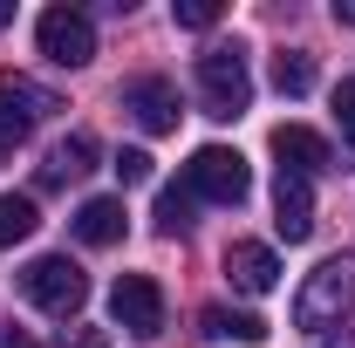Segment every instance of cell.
Instances as JSON below:
<instances>
[{"label":"cell","instance_id":"6da1fadb","mask_svg":"<svg viewBox=\"0 0 355 348\" xmlns=\"http://www.w3.org/2000/svg\"><path fill=\"white\" fill-rule=\"evenodd\" d=\"M349 307H355V253H328L294 294V328L328 335V328H342Z\"/></svg>","mask_w":355,"mask_h":348},{"label":"cell","instance_id":"7a4b0ae2","mask_svg":"<svg viewBox=\"0 0 355 348\" xmlns=\"http://www.w3.org/2000/svg\"><path fill=\"white\" fill-rule=\"evenodd\" d=\"M198 110L219 116V123L253 110V76H246V48L239 42H212L198 55Z\"/></svg>","mask_w":355,"mask_h":348},{"label":"cell","instance_id":"3957f363","mask_svg":"<svg viewBox=\"0 0 355 348\" xmlns=\"http://www.w3.org/2000/svg\"><path fill=\"white\" fill-rule=\"evenodd\" d=\"M184 191H191V198H212V205H246L253 171H246L239 150H225V143H198L191 164H184Z\"/></svg>","mask_w":355,"mask_h":348},{"label":"cell","instance_id":"277c9868","mask_svg":"<svg viewBox=\"0 0 355 348\" xmlns=\"http://www.w3.org/2000/svg\"><path fill=\"white\" fill-rule=\"evenodd\" d=\"M21 294L42 307V314H76L89 301V273L69 253H42V260L21 266Z\"/></svg>","mask_w":355,"mask_h":348},{"label":"cell","instance_id":"5b68a950","mask_svg":"<svg viewBox=\"0 0 355 348\" xmlns=\"http://www.w3.org/2000/svg\"><path fill=\"white\" fill-rule=\"evenodd\" d=\"M110 321L137 335V342H150L157 328H164V287L150 280V273H123L116 287H110Z\"/></svg>","mask_w":355,"mask_h":348},{"label":"cell","instance_id":"8992f818","mask_svg":"<svg viewBox=\"0 0 355 348\" xmlns=\"http://www.w3.org/2000/svg\"><path fill=\"white\" fill-rule=\"evenodd\" d=\"M35 42H42L48 62H62V69H83V62H96V21H89L83 7H48L42 28H35Z\"/></svg>","mask_w":355,"mask_h":348},{"label":"cell","instance_id":"52a82bcc","mask_svg":"<svg viewBox=\"0 0 355 348\" xmlns=\"http://www.w3.org/2000/svg\"><path fill=\"white\" fill-rule=\"evenodd\" d=\"M48 110H62L48 89L21 82V76H14V82H0V157H7V150H21V143H28V130L42 123Z\"/></svg>","mask_w":355,"mask_h":348},{"label":"cell","instance_id":"ba28073f","mask_svg":"<svg viewBox=\"0 0 355 348\" xmlns=\"http://www.w3.org/2000/svg\"><path fill=\"white\" fill-rule=\"evenodd\" d=\"M273 157H280V171H294V177H321V171H335V150H328V137L308 130V123H280V130H273Z\"/></svg>","mask_w":355,"mask_h":348},{"label":"cell","instance_id":"9c48e42d","mask_svg":"<svg viewBox=\"0 0 355 348\" xmlns=\"http://www.w3.org/2000/svg\"><path fill=\"white\" fill-rule=\"evenodd\" d=\"M123 110L137 116V130H150V137L178 130V89L164 82V76H137V82L123 89Z\"/></svg>","mask_w":355,"mask_h":348},{"label":"cell","instance_id":"30bf717a","mask_svg":"<svg viewBox=\"0 0 355 348\" xmlns=\"http://www.w3.org/2000/svg\"><path fill=\"white\" fill-rule=\"evenodd\" d=\"M273 232H280L287 246H301L314 232V177L280 171V184H273Z\"/></svg>","mask_w":355,"mask_h":348},{"label":"cell","instance_id":"8fae6325","mask_svg":"<svg viewBox=\"0 0 355 348\" xmlns=\"http://www.w3.org/2000/svg\"><path fill=\"white\" fill-rule=\"evenodd\" d=\"M225 280H232L239 294H273V287H280L273 246H260V239H232V246H225Z\"/></svg>","mask_w":355,"mask_h":348},{"label":"cell","instance_id":"7c38bea8","mask_svg":"<svg viewBox=\"0 0 355 348\" xmlns=\"http://www.w3.org/2000/svg\"><path fill=\"white\" fill-rule=\"evenodd\" d=\"M123 225H130L123 198H83V212H76V239H83V246H116Z\"/></svg>","mask_w":355,"mask_h":348},{"label":"cell","instance_id":"4fadbf2b","mask_svg":"<svg viewBox=\"0 0 355 348\" xmlns=\"http://www.w3.org/2000/svg\"><path fill=\"white\" fill-rule=\"evenodd\" d=\"M198 328H205V342H239V348H260L266 335H273L260 314H239V307H205Z\"/></svg>","mask_w":355,"mask_h":348},{"label":"cell","instance_id":"5bb4252c","mask_svg":"<svg viewBox=\"0 0 355 348\" xmlns=\"http://www.w3.org/2000/svg\"><path fill=\"white\" fill-rule=\"evenodd\" d=\"M89 157H96V143H89L83 130H76V137H62V143H55V150L42 157V184H48V191H55V184H76V177L89 171Z\"/></svg>","mask_w":355,"mask_h":348},{"label":"cell","instance_id":"9a60e30c","mask_svg":"<svg viewBox=\"0 0 355 348\" xmlns=\"http://www.w3.org/2000/svg\"><path fill=\"white\" fill-rule=\"evenodd\" d=\"M35 225H42L35 198H21V191H0V253H7V246H21Z\"/></svg>","mask_w":355,"mask_h":348},{"label":"cell","instance_id":"2e32d148","mask_svg":"<svg viewBox=\"0 0 355 348\" xmlns=\"http://www.w3.org/2000/svg\"><path fill=\"white\" fill-rule=\"evenodd\" d=\"M273 89H280V96H308L314 89V55L308 48H280V55H273Z\"/></svg>","mask_w":355,"mask_h":348},{"label":"cell","instance_id":"e0dca14e","mask_svg":"<svg viewBox=\"0 0 355 348\" xmlns=\"http://www.w3.org/2000/svg\"><path fill=\"white\" fill-rule=\"evenodd\" d=\"M157 232H164V239H184V232H191V191H184V184H164V191H157Z\"/></svg>","mask_w":355,"mask_h":348},{"label":"cell","instance_id":"ac0fdd59","mask_svg":"<svg viewBox=\"0 0 355 348\" xmlns=\"http://www.w3.org/2000/svg\"><path fill=\"white\" fill-rule=\"evenodd\" d=\"M335 123H342V143H349V157H355V76L335 89Z\"/></svg>","mask_w":355,"mask_h":348},{"label":"cell","instance_id":"d6986e66","mask_svg":"<svg viewBox=\"0 0 355 348\" xmlns=\"http://www.w3.org/2000/svg\"><path fill=\"white\" fill-rule=\"evenodd\" d=\"M171 14H178V28H212L219 21V0H178Z\"/></svg>","mask_w":355,"mask_h":348},{"label":"cell","instance_id":"ffe728a7","mask_svg":"<svg viewBox=\"0 0 355 348\" xmlns=\"http://www.w3.org/2000/svg\"><path fill=\"white\" fill-rule=\"evenodd\" d=\"M116 177L123 184H150V150H116Z\"/></svg>","mask_w":355,"mask_h":348},{"label":"cell","instance_id":"44dd1931","mask_svg":"<svg viewBox=\"0 0 355 348\" xmlns=\"http://www.w3.org/2000/svg\"><path fill=\"white\" fill-rule=\"evenodd\" d=\"M335 21H342V28H355V0H335Z\"/></svg>","mask_w":355,"mask_h":348},{"label":"cell","instance_id":"7402d4cb","mask_svg":"<svg viewBox=\"0 0 355 348\" xmlns=\"http://www.w3.org/2000/svg\"><path fill=\"white\" fill-rule=\"evenodd\" d=\"M7 21H14V0H0V28H7Z\"/></svg>","mask_w":355,"mask_h":348},{"label":"cell","instance_id":"603a6c76","mask_svg":"<svg viewBox=\"0 0 355 348\" xmlns=\"http://www.w3.org/2000/svg\"><path fill=\"white\" fill-rule=\"evenodd\" d=\"M7 348H35V342H28V335H14V342H7Z\"/></svg>","mask_w":355,"mask_h":348}]
</instances>
